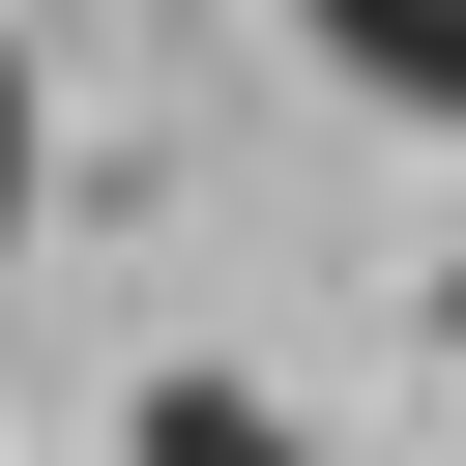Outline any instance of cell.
I'll use <instances>...</instances> for the list:
<instances>
[{
  "mask_svg": "<svg viewBox=\"0 0 466 466\" xmlns=\"http://www.w3.org/2000/svg\"><path fill=\"white\" fill-rule=\"evenodd\" d=\"M116 466H320V437H291L262 379H146V408H116Z\"/></svg>",
  "mask_w": 466,
  "mask_h": 466,
  "instance_id": "obj_1",
  "label": "cell"
},
{
  "mask_svg": "<svg viewBox=\"0 0 466 466\" xmlns=\"http://www.w3.org/2000/svg\"><path fill=\"white\" fill-rule=\"evenodd\" d=\"M320 58H350L379 116H466V0H320Z\"/></svg>",
  "mask_w": 466,
  "mask_h": 466,
  "instance_id": "obj_2",
  "label": "cell"
},
{
  "mask_svg": "<svg viewBox=\"0 0 466 466\" xmlns=\"http://www.w3.org/2000/svg\"><path fill=\"white\" fill-rule=\"evenodd\" d=\"M29 204H58V116H29V58H0V233H29Z\"/></svg>",
  "mask_w": 466,
  "mask_h": 466,
  "instance_id": "obj_3",
  "label": "cell"
}]
</instances>
